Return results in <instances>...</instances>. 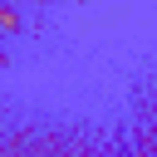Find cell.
I'll use <instances>...</instances> for the list:
<instances>
[{"label":"cell","mask_w":157,"mask_h":157,"mask_svg":"<svg viewBox=\"0 0 157 157\" xmlns=\"http://www.w3.org/2000/svg\"><path fill=\"white\" fill-rule=\"evenodd\" d=\"M15 29H20V10L0 0V34H15Z\"/></svg>","instance_id":"6da1fadb"}]
</instances>
